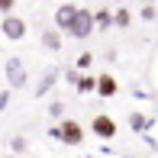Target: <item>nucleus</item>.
I'll return each instance as SVG.
<instances>
[{"instance_id": "2", "label": "nucleus", "mask_w": 158, "mask_h": 158, "mask_svg": "<svg viewBox=\"0 0 158 158\" xmlns=\"http://www.w3.org/2000/svg\"><path fill=\"white\" fill-rule=\"evenodd\" d=\"M3 74H6V87L10 90H23L26 84H29V74H26V68H23V61L16 58V55H10L3 64Z\"/></svg>"}, {"instance_id": "18", "label": "nucleus", "mask_w": 158, "mask_h": 158, "mask_svg": "<svg viewBox=\"0 0 158 158\" xmlns=\"http://www.w3.org/2000/svg\"><path fill=\"white\" fill-rule=\"evenodd\" d=\"M13 6H16V0H0V13H3V16H10Z\"/></svg>"}, {"instance_id": "16", "label": "nucleus", "mask_w": 158, "mask_h": 158, "mask_svg": "<svg viewBox=\"0 0 158 158\" xmlns=\"http://www.w3.org/2000/svg\"><path fill=\"white\" fill-rule=\"evenodd\" d=\"M48 116H52V119H58V123L64 119V103H61V100H55V103H48Z\"/></svg>"}, {"instance_id": "20", "label": "nucleus", "mask_w": 158, "mask_h": 158, "mask_svg": "<svg viewBox=\"0 0 158 158\" xmlns=\"http://www.w3.org/2000/svg\"><path fill=\"white\" fill-rule=\"evenodd\" d=\"M142 19H155V6H142Z\"/></svg>"}, {"instance_id": "19", "label": "nucleus", "mask_w": 158, "mask_h": 158, "mask_svg": "<svg viewBox=\"0 0 158 158\" xmlns=\"http://www.w3.org/2000/svg\"><path fill=\"white\" fill-rule=\"evenodd\" d=\"M64 77H68V84H77L81 74H77V68H71V71H64Z\"/></svg>"}, {"instance_id": "5", "label": "nucleus", "mask_w": 158, "mask_h": 158, "mask_svg": "<svg viewBox=\"0 0 158 158\" xmlns=\"http://www.w3.org/2000/svg\"><path fill=\"white\" fill-rule=\"evenodd\" d=\"M90 132H94L97 139H113V135L119 132V126H116V119H113V116H106V113H97V116L90 119Z\"/></svg>"}, {"instance_id": "4", "label": "nucleus", "mask_w": 158, "mask_h": 158, "mask_svg": "<svg viewBox=\"0 0 158 158\" xmlns=\"http://www.w3.org/2000/svg\"><path fill=\"white\" fill-rule=\"evenodd\" d=\"M26 19L23 16H16V13H10V16H3L0 19V32H3V39H10V42H19V39H26Z\"/></svg>"}, {"instance_id": "17", "label": "nucleus", "mask_w": 158, "mask_h": 158, "mask_svg": "<svg viewBox=\"0 0 158 158\" xmlns=\"http://www.w3.org/2000/svg\"><path fill=\"white\" fill-rule=\"evenodd\" d=\"M10 100H13V90H10V87H6V90H0V113L10 106Z\"/></svg>"}, {"instance_id": "11", "label": "nucleus", "mask_w": 158, "mask_h": 158, "mask_svg": "<svg viewBox=\"0 0 158 158\" xmlns=\"http://www.w3.org/2000/svg\"><path fill=\"white\" fill-rule=\"evenodd\" d=\"M148 126H152V119H148L145 113H139V110L129 113V129H132V132H145Z\"/></svg>"}, {"instance_id": "15", "label": "nucleus", "mask_w": 158, "mask_h": 158, "mask_svg": "<svg viewBox=\"0 0 158 158\" xmlns=\"http://www.w3.org/2000/svg\"><path fill=\"white\" fill-rule=\"evenodd\" d=\"M90 64H94V52H81V55H77V61H74V68H77V71H87Z\"/></svg>"}, {"instance_id": "12", "label": "nucleus", "mask_w": 158, "mask_h": 158, "mask_svg": "<svg viewBox=\"0 0 158 158\" xmlns=\"http://www.w3.org/2000/svg\"><path fill=\"white\" fill-rule=\"evenodd\" d=\"M129 23H132L129 10H126V6H119V10L113 13V26H116V29H129Z\"/></svg>"}, {"instance_id": "9", "label": "nucleus", "mask_w": 158, "mask_h": 158, "mask_svg": "<svg viewBox=\"0 0 158 158\" xmlns=\"http://www.w3.org/2000/svg\"><path fill=\"white\" fill-rule=\"evenodd\" d=\"M42 45L48 52H61V29H42Z\"/></svg>"}, {"instance_id": "7", "label": "nucleus", "mask_w": 158, "mask_h": 158, "mask_svg": "<svg viewBox=\"0 0 158 158\" xmlns=\"http://www.w3.org/2000/svg\"><path fill=\"white\" fill-rule=\"evenodd\" d=\"M58 74H61V71H58V68H48V71H45V74H42V81H39V84H35V87H32V97H39V100H42V97H45V94H48V90H52V87H55V81H58Z\"/></svg>"}, {"instance_id": "10", "label": "nucleus", "mask_w": 158, "mask_h": 158, "mask_svg": "<svg viewBox=\"0 0 158 158\" xmlns=\"http://www.w3.org/2000/svg\"><path fill=\"white\" fill-rule=\"evenodd\" d=\"M74 90L77 94H97V77L94 74H81L77 84H74Z\"/></svg>"}, {"instance_id": "14", "label": "nucleus", "mask_w": 158, "mask_h": 158, "mask_svg": "<svg viewBox=\"0 0 158 158\" xmlns=\"http://www.w3.org/2000/svg\"><path fill=\"white\" fill-rule=\"evenodd\" d=\"M10 148H13V155H23L26 148H29V142H26V135H13V139H10Z\"/></svg>"}, {"instance_id": "6", "label": "nucleus", "mask_w": 158, "mask_h": 158, "mask_svg": "<svg viewBox=\"0 0 158 158\" xmlns=\"http://www.w3.org/2000/svg\"><path fill=\"white\" fill-rule=\"evenodd\" d=\"M74 16H77V6L74 3H58V10H55V29L68 32L71 23H74Z\"/></svg>"}, {"instance_id": "13", "label": "nucleus", "mask_w": 158, "mask_h": 158, "mask_svg": "<svg viewBox=\"0 0 158 158\" xmlns=\"http://www.w3.org/2000/svg\"><path fill=\"white\" fill-rule=\"evenodd\" d=\"M94 23H97V29H110V26H113V13L103 6V10L94 13Z\"/></svg>"}, {"instance_id": "21", "label": "nucleus", "mask_w": 158, "mask_h": 158, "mask_svg": "<svg viewBox=\"0 0 158 158\" xmlns=\"http://www.w3.org/2000/svg\"><path fill=\"white\" fill-rule=\"evenodd\" d=\"M116 3H123V0H116Z\"/></svg>"}, {"instance_id": "1", "label": "nucleus", "mask_w": 158, "mask_h": 158, "mask_svg": "<svg viewBox=\"0 0 158 158\" xmlns=\"http://www.w3.org/2000/svg\"><path fill=\"white\" fill-rule=\"evenodd\" d=\"M84 126L77 123V119H68L64 116L58 126H48V139H55V142H64V145H71V148H77V145H84Z\"/></svg>"}, {"instance_id": "3", "label": "nucleus", "mask_w": 158, "mask_h": 158, "mask_svg": "<svg viewBox=\"0 0 158 158\" xmlns=\"http://www.w3.org/2000/svg\"><path fill=\"white\" fill-rule=\"evenodd\" d=\"M94 29H97L94 13H90V10H84V6H77V16H74V23H71L68 35H71V39H87Z\"/></svg>"}, {"instance_id": "8", "label": "nucleus", "mask_w": 158, "mask_h": 158, "mask_svg": "<svg viewBox=\"0 0 158 158\" xmlns=\"http://www.w3.org/2000/svg\"><path fill=\"white\" fill-rule=\"evenodd\" d=\"M97 94L100 97H116L119 94V84L113 74H97Z\"/></svg>"}]
</instances>
